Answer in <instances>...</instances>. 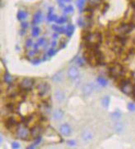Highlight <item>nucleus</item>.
<instances>
[{
    "instance_id": "obj_1",
    "label": "nucleus",
    "mask_w": 135,
    "mask_h": 149,
    "mask_svg": "<svg viewBox=\"0 0 135 149\" xmlns=\"http://www.w3.org/2000/svg\"><path fill=\"white\" fill-rule=\"evenodd\" d=\"M125 69L119 63H113L109 66V75L114 80L125 76Z\"/></svg>"
},
{
    "instance_id": "obj_2",
    "label": "nucleus",
    "mask_w": 135,
    "mask_h": 149,
    "mask_svg": "<svg viewBox=\"0 0 135 149\" xmlns=\"http://www.w3.org/2000/svg\"><path fill=\"white\" fill-rule=\"evenodd\" d=\"M86 44L88 45H101L102 42V36L99 32H95L93 33L90 32L85 38H83Z\"/></svg>"
},
{
    "instance_id": "obj_3",
    "label": "nucleus",
    "mask_w": 135,
    "mask_h": 149,
    "mask_svg": "<svg viewBox=\"0 0 135 149\" xmlns=\"http://www.w3.org/2000/svg\"><path fill=\"white\" fill-rule=\"evenodd\" d=\"M16 134L18 139L24 140V141L29 140V138L31 137V131L28 129L27 127L22 124L17 125V127L16 128Z\"/></svg>"
},
{
    "instance_id": "obj_4",
    "label": "nucleus",
    "mask_w": 135,
    "mask_h": 149,
    "mask_svg": "<svg viewBox=\"0 0 135 149\" xmlns=\"http://www.w3.org/2000/svg\"><path fill=\"white\" fill-rule=\"evenodd\" d=\"M135 27L134 22H129V23H122L118 26V27L115 29V31L118 32L119 35H126L129 33Z\"/></svg>"
},
{
    "instance_id": "obj_5",
    "label": "nucleus",
    "mask_w": 135,
    "mask_h": 149,
    "mask_svg": "<svg viewBox=\"0 0 135 149\" xmlns=\"http://www.w3.org/2000/svg\"><path fill=\"white\" fill-rule=\"evenodd\" d=\"M37 91L40 96H45L50 93V85L46 82H41L37 85Z\"/></svg>"
},
{
    "instance_id": "obj_6",
    "label": "nucleus",
    "mask_w": 135,
    "mask_h": 149,
    "mask_svg": "<svg viewBox=\"0 0 135 149\" xmlns=\"http://www.w3.org/2000/svg\"><path fill=\"white\" fill-rule=\"evenodd\" d=\"M34 83L35 81L31 78H24L21 80V84H20V88L25 90L26 91H29L31 90L34 86Z\"/></svg>"
},
{
    "instance_id": "obj_7",
    "label": "nucleus",
    "mask_w": 135,
    "mask_h": 149,
    "mask_svg": "<svg viewBox=\"0 0 135 149\" xmlns=\"http://www.w3.org/2000/svg\"><path fill=\"white\" fill-rule=\"evenodd\" d=\"M5 127L8 129H12L13 128H17L18 125V121L14 117H8L5 120Z\"/></svg>"
},
{
    "instance_id": "obj_8",
    "label": "nucleus",
    "mask_w": 135,
    "mask_h": 149,
    "mask_svg": "<svg viewBox=\"0 0 135 149\" xmlns=\"http://www.w3.org/2000/svg\"><path fill=\"white\" fill-rule=\"evenodd\" d=\"M42 129H43V127L42 125H36L34 126L33 128L31 129V138L33 139H37L39 136H41V134L42 133Z\"/></svg>"
},
{
    "instance_id": "obj_9",
    "label": "nucleus",
    "mask_w": 135,
    "mask_h": 149,
    "mask_svg": "<svg viewBox=\"0 0 135 149\" xmlns=\"http://www.w3.org/2000/svg\"><path fill=\"white\" fill-rule=\"evenodd\" d=\"M68 75L70 79L72 80H75L79 76V70L76 67V66H71L68 70Z\"/></svg>"
},
{
    "instance_id": "obj_10",
    "label": "nucleus",
    "mask_w": 135,
    "mask_h": 149,
    "mask_svg": "<svg viewBox=\"0 0 135 149\" xmlns=\"http://www.w3.org/2000/svg\"><path fill=\"white\" fill-rule=\"evenodd\" d=\"M94 91V84L92 83H87L83 85V92L86 96L90 95Z\"/></svg>"
},
{
    "instance_id": "obj_11",
    "label": "nucleus",
    "mask_w": 135,
    "mask_h": 149,
    "mask_svg": "<svg viewBox=\"0 0 135 149\" xmlns=\"http://www.w3.org/2000/svg\"><path fill=\"white\" fill-rule=\"evenodd\" d=\"M59 131L60 133H62L63 136H70V134L72 133V129L70 128V126L67 124V123H64V124H62L59 128Z\"/></svg>"
},
{
    "instance_id": "obj_12",
    "label": "nucleus",
    "mask_w": 135,
    "mask_h": 149,
    "mask_svg": "<svg viewBox=\"0 0 135 149\" xmlns=\"http://www.w3.org/2000/svg\"><path fill=\"white\" fill-rule=\"evenodd\" d=\"M58 17L56 14L54 13V8H50L49 12L47 13V21L48 22H53L56 21Z\"/></svg>"
},
{
    "instance_id": "obj_13",
    "label": "nucleus",
    "mask_w": 135,
    "mask_h": 149,
    "mask_svg": "<svg viewBox=\"0 0 135 149\" xmlns=\"http://www.w3.org/2000/svg\"><path fill=\"white\" fill-rule=\"evenodd\" d=\"M42 13L41 11H38L36 13V14L33 17V20H32V24L33 25H37L38 23H40L41 22Z\"/></svg>"
},
{
    "instance_id": "obj_14",
    "label": "nucleus",
    "mask_w": 135,
    "mask_h": 149,
    "mask_svg": "<svg viewBox=\"0 0 135 149\" xmlns=\"http://www.w3.org/2000/svg\"><path fill=\"white\" fill-rule=\"evenodd\" d=\"M63 116V113L61 109H55L53 112V117L55 120H60Z\"/></svg>"
},
{
    "instance_id": "obj_15",
    "label": "nucleus",
    "mask_w": 135,
    "mask_h": 149,
    "mask_svg": "<svg viewBox=\"0 0 135 149\" xmlns=\"http://www.w3.org/2000/svg\"><path fill=\"white\" fill-rule=\"evenodd\" d=\"M28 16V13H26V11H23V10H19L18 11V13H17V19L18 20H25L26 17Z\"/></svg>"
},
{
    "instance_id": "obj_16",
    "label": "nucleus",
    "mask_w": 135,
    "mask_h": 149,
    "mask_svg": "<svg viewBox=\"0 0 135 149\" xmlns=\"http://www.w3.org/2000/svg\"><path fill=\"white\" fill-rule=\"evenodd\" d=\"M55 99L59 102H62L65 100V95L62 91H58L55 93Z\"/></svg>"
},
{
    "instance_id": "obj_17",
    "label": "nucleus",
    "mask_w": 135,
    "mask_h": 149,
    "mask_svg": "<svg viewBox=\"0 0 135 149\" xmlns=\"http://www.w3.org/2000/svg\"><path fill=\"white\" fill-rule=\"evenodd\" d=\"M89 5L92 6L95 8H97L103 3V0H87Z\"/></svg>"
},
{
    "instance_id": "obj_18",
    "label": "nucleus",
    "mask_w": 135,
    "mask_h": 149,
    "mask_svg": "<svg viewBox=\"0 0 135 149\" xmlns=\"http://www.w3.org/2000/svg\"><path fill=\"white\" fill-rule=\"evenodd\" d=\"M74 30H75L74 25H73V24H68L67 26V33H66V35L68 37H71L73 36Z\"/></svg>"
},
{
    "instance_id": "obj_19",
    "label": "nucleus",
    "mask_w": 135,
    "mask_h": 149,
    "mask_svg": "<svg viewBox=\"0 0 135 149\" xmlns=\"http://www.w3.org/2000/svg\"><path fill=\"white\" fill-rule=\"evenodd\" d=\"M3 80L7 84H10L11 85L12 83V81H13V78L8 72H6L4 75H3Z\"/></svg>"
},
{
    "instance_id": "obj_20",
    "label": "nucleus",
    "mask_w": 135,
    "mask_h": 149,
    "mask_svg": "<svg viewBox=\"0 0 135 149\" xmlns=\"http://www.w3.org/2000/svg\"><path fill=\"white\" fill-rule=\"evenodd\" d=\"M62 78H63V72L62 71H59V72L56 73V74L53 76L52 80L53 81H54V82H59V81H61V80H62Z\"/></svg>"
},
{
    "instance_id": "obj_21",
    "label": "nucleus",
    "mask_w": 135,
    "mask_h": 149,
    "mask_svg": "<svg viewBox=\"0 0 135 149\" xmlns=\"http://www.w3.org/2000/svg\"><path fill=\"white\" fill-rule=\"evenodd\" d=\"M83 139L85 141H89V140H91V139H92V134L89 131H85L83 133Z\"/></svg>"
},
{
    "instance_id": "obj_22",
    "label": "nucleus",
    "mask_w": 135,
    "mask_h": 149,
    "mask_svg": "<svg viewBox=\"0 0 135 149\" xmlns=\"http://www.w3.org/2000/svg\"><path fill=\"white\" fill-rule=\"evenodd\" d=\"M63 12L65 14H70V13H73L74 12V8L72 5H68L67 7H64L63 8Z\"/></svg>"
},
{
    "instance_id": "obj_23",
    "label": "nucleus",
    "mask_w": 135,
    "mask_h": 149,
    "mask_svg": "<svg viewBox=\"0 0 135 149\" xmlns=\"http://www.w3.org/2000/svg\"><path fill=\"white\" fill-rule=\"evenodd\" d=\"M5 109L7 112H14L16 109V107L15 104H12V103H8V104H7L5 106Z\"/></svg>"
},
{
    "instance_id": "obj_24",
    "label": "nucleus",
    "mask_w": 135,
    "mask_h": 149,
    "mask_svg": "<svg viewBox=\"0 0 135 149\" xmlns=\"http://www.w3.org/2000/svg\"><path fill=\"white\" fill-rule=\"evenodd\" d=\"M67 21H68V17L62 16V17H58L57 19H56V21H55V22H56L57 24H63V23H65Z\"/></svg>"
},
{
    "instance_id": "obj_25",
    "label": "nucleus",
    "mask_w": 135,
    "mask_h": 149,
    "mask_svg": "<svg viewBox=\"0 0 135 149\" xmlns=\"http://www.w3.org/2000/svg\"><path fill=\"white\" fill-rule=\"evenodd\" d=\"M97 82L99 83V85H101V86H106L107 84H108L106 79H105L103 77H98L97 78Z\"/></svg>"
},
{
    "instance_id": "obj_26",
    "label": "nucleus",
    "mask_w": 135,
    "mask_h": 149,
    "mask_svg": "<svg viewBox=\"0 0 135 149\" xmlns=\"http://www.w3.org/2000/svg\"><path fill=\"white\" fill-rule=\"evenodd\" d=\"M40 32H41V30H40V28L38 27H34L32 28V32H31V34H32V36L34 37H37L39 36V34H40Z\"/></svg>"
},
{
    "instance_id": "obj_27",
    "label": "nucleus",
    "mask_w": 135,
    "mask_h": 149,
    "mask_svg": "<svg viewBox=\"0 0 135 149\" xmlns=\"http://www.w3.org/2000/svg\"><path fill=\"white\" fill-rule=\"evenodd\" d=\"M85 1H86V0H78L77 5H78V9H79L80 12H83V7H84V3H85Z\"/></svg>"
},
{
    "instance_id": "obj_28",
    "label": "nucleus",
    "mask_w": 135,
    "mask_h": 149,
    "mask_svg": "<svg viewBox=\"0 0 135 149\" xmlns=\"http://www.w3.org/2000/svg\"><path fill=\"white\" fill-rule=\"evenodd\" d=\"M110 97L109 96H105L103 98V100H102V104H103V106L105 107V108H107V107L109 106L110 104Z\"/></svg>"
},
{
    "instance_id": "obj_29",
    "label": "nucleus",
    "mask_w": 135,
    "mask_h": 149,
    "mask_svg": "<svg viewBox=\"0 0 135 149\" xmlns=\"http://www.w3.org/2000/svg\"><path fill=\"white\" fill-rule=\"evenodd\" d=\"M57 2L59 7L64 8V4H65V3H71L72 0H58Z\"/></svg>"
},
{
    "instance_id": "obj_30",
    "label": "nucleus",
    "mask_w": 135,
    "mask_h": 149,
    "mask_svg": "<svg viewBox=\"0 0 135 149\" xmlns=\"http://www.w3.org/2000/svg\"><path fill=\"white\" fill-rule=\"evenodd\" d=\"M57 53V51L55 49H54V47L50 48L48 52H47V55L49 56V57H52L55 54Z\"/></svg>"
},
{
    "instance_id": "obj_31",
    "label": "nucleus",
    "mask_w": 135,
    "mask_h": 149,
    "mask_svg": "<svg viewBox=\"0 0 135 149\" xmlns=\"http://www.w3.org/2000/svg\"><path fill=\"white\" fill-rule=\"evenodd\" d=\"M111 116L114 118H120L121 117V113L120 111H114L111 113Z\"/></svg>"
},
{
    "instance_id": "obj_32",
    "label": "nucleus",
    "mask_w": 135,
    "mask_h": 149,
    "mask_svg": "<svg viewBox=\"0 0 135 149\" xmlns=\"http://www.w3.org/2000/svg\"><path fill=\"white\" fill-rule=\"evenodd\" d=\"M78 26H80V27H85V24H86V20H84L83 18H79L78 20Z\"/></svg>"
},
{
    "instance_id": "obj_33",
    "label": "nucleus",
    "mask_w": 135,
    "mask_h": 149,
    "mask_svg": "<svg viewBox=\"0 0 135 149\" xmlns=\"http://www.w3.org/2000/svg\"><path fill=\"white\" fill-rule=\"evenodd\" d=\"M128 109L131 112H134L135 111V104L134 103H129L128 104Z\"/></svg>"
},
{
    "instance_id": "obj_34",
    "label": "nucleus",
    "mask_w": 135,
    "mask_h": 149,
    "mask_svg": "<svg viewBox=\"0 0 135 149\" xmlns=\"http://www.w3.org/2000/svg\"><path fill=\"white\" fill-rule=\"evenodd\" d=\"M32 46H33V42H32V40H31V38L27 39L26 42V47L30 48L31 47H32Z\"/></svg>"
},
{
    "instance_id": "obj_35",
    "label": "nucleus",
    "mask_w": 135,
    "mask_h": 149,
    "mask_svg": "<svg viewBox=\"0 0 135 149\" xmlns=\"http://www.w3.org/2000/svg\"><path fill=\"white\" fill-rule=\"evenodd\" d=\"M37 43L39 44V46H43V45H45L46 42H45V37H41L39 40H38V42Z\"/></svg>"
},
{
    "instance_id": "obj_36",
    "label": "nucleus",
    "mask_w": 135,
    "mask_h": 149,
    "mask_svg": "<svg viewBox=\"0 0 135 149\" xmlns=\"http://www.w3.org/2000/svg\"><path fill=\"white\" fill-rule=\"evenodd\" d=\"M59 45H60V47H59V48H60V49L64 48L65 47H66V45H67V41H66V40H62V41H60Z\"/></svg>"
},
{
    "instance_id": "obj_37",
    "label": "nucleus",
    "mask_w": 135,
    "mask_h": 149,
    "mask_svg": "<svg viewBox=\"0 0 135 149\" xmlns=\"http://www.w3.org/2000/svg\"><path fill=\"white\" fill-rule=\"evenodd\" d=\"M42 141V137L41 136H39L38 138H37V139H35V145H39V144L41 143V142Z\"/></svg>"
},
{
    "instance_id": "obj_38",
    "label": "nucleus",
    "mask_w": 135,
    "mask_h": 149,
    "mask_svg": "<svg viewBox=\"0 0 135 149\" xmlns=\"http://www.w3.org/2000/svg\"><path fill=\"white\" fill-rule=\"evenodd\" d=\"M12 148L14 149L19 148H20V144H19V143H17V142H13L12 143Z\"/></svg>"
},
{
    "instance_id": "obj_39",
    "label": "nucleus",
    "mask_w": 135,
    "mask_h": 149,
    "mask_svg": "<svg viewBox=\"0 0 135 149\" xmlns=\"http://www.w3.org/2000/svg\"><path fill=\"white\" fill-rule=\"evenodd\" d=\"M41 62V60L39 58H36L34 59L33 61H32V63H33V65H39L40 63Z\"/></svg>"
},
{
    "instance_id": "obj_40",
    "label": "nucleus",
    "mask_w": 135,
    "mask_h": 149,
    "mask_svg": "<svg viewBox=\"0 0 135 149\" xmlns=\"http://www.w3.org/2000/svg\"><path fill=\"white\" fill-rule=\"evenodd\" d=\"M21 27L22 29H25V30H26V28L28 27V22H22L21 23Z\"/></svg>"
},
{
    "instance_id": "obj_41",
    "label": "nucleus",
    "mask_w": 135,
    "mask_h": 149,
    "mask_svg": "<svg viewBox=\"0 0 135 149\" xmlns=\"http://www.w3.org/2000/svg\"><path fill=\"white\" fill-rule=\"evenodd\" d=\"M84 58H78V61H77V62H78V64L79 65H82L83 66V65H84Z\"/></svg>"
},
{
    "instance_id": "obj_42",
    "label": "nucleus",
    "mask_w": 135,
    "mask_h": 149,
    "mask_svg": "<svg viewBox=\"0 0 135 149\" xmlns=\"http://www.w3.org/2000/svg\"><path fill=\"white\" fill-rule=\"evenodd\" d=\"M115 128H116V130H117V131H121V130H122V128H123V126H122L120 123H116V125H115Z\"/></svg>"
},
{
    "instance_id": "obj_43",
    "label": "nucleus",
    "mask_w": 135,
    "mask_h": 149,
    "mask_svg": "<svg viewBox=\"0 0 135 149\" xmlns=\"http://www.w3.org/2000/svg\"><path fill=\"white\" fill-rule=\"evenodd\" d=\"M37 51H35V50L34 51H29L28 52V56H35V54L37 53Z\"/></svg>"
},
{
    "instance_id": "obj_44",
    "label": "nucleus",
    "mask_w": 135,
    "mask_h": 149,
    "mask_svg": "<svg viewBox=\"0 0 135 149\" xmlns=\"http://www.w3.org/2000/svg\"><path fill=\"white\" fill-rule=\"evenodd\" d=\"M68 144L69 146H75L76 145V142L74 140H69V141H68Z\"/></svg>"
},
{
    "instance_id": "obj_45",
    "label": "nucleus",
    "mask_w": 135,
    "mask_h": 149,
    "mask_svg": "<svg viewBox=\"0 0 135 149\" xmlns=\"http://www.w3.org/2000/svg\"><path fill=\"white\" fill-rule=\"evenodd\" d=\"M33 47H34V50L35 51H38V48H39V44L38 43H35V44H33Z\"/></svg>"
},
{
    "instance_id": "obj_46",
    "label": "nucleus",
    "mask_w": 135,
    "mask_h": 149,
    "mask_svg": "<svg viewBox=\"0 0 135 149\" xmlns=\"http://www.w3.org/2000/svg\"><path fill=\"white\" fill-rule=\"evenodd\" d=\"M58 25H56V24H54V25H52V27H51V28H52L53 30L54 31V32H56L57 31V29H58Z\"/></svg>"
},
{
    "instance_id": "obj_47",
    "label": "nucleus",
    "mask_w": 135,
    "mask_h": 149,
    "mask_svg": "<svg viewBox=\"0 0 135 149\" xmlns=\"http://www.w3.org/2000/svg\"><path fill=\"white\" fill-rule=\"evenodd\" d=\"M56 45H57V42L55 40H53L52 42H51V46H52L53 47H56Z\"/></svg>"
},
{
    "instance_id": "obj_48",
    "label": "nucleus",
    "mask_w": 135,
    "mask_h": 149,
    "mask_svg": "<svg viewBox=\"0 0 135 149\" xmlns=\"http://www.w3.org/2000/svg\"><path fill=\"white\" fill-rule=\"evenodd\" d=\"M36 146H37V145H35V144H32V145L28 146V147H27V148H36Z\"/></svg>"
},
{
    "instance_id": "obj_49",
    "label": "nucleus",
    "mask_w": 135,
    "mask_h": 149,
    "mask_svg": "<svg viewBox=\"0 0 135 149\" xmlns=\"http://www.w3.org/2000/svg\"><path fill=\"white\" fill-rule=\"evenodd\" d=\"M52 37L53 38H54V39H55V38H57L58 37V34L57 33H54V34L52 35Z\"/></svg>"
}]
</instances>
